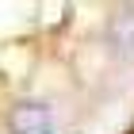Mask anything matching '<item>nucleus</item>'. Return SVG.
Masks as SVG:
<instances>
[{"label":"nucleus","mask_w":134,"mask_h":134,"mask_svg":"<svg viewBox=\"0 0 134 134\" xmlns=\"http://www.w3.org/2000/svg\"><path fill=\"white\" fill-rule=\"evenodd\" d=\"M107 38H111L115 54L123 58V62H134V8H119L107 23Z\"/></svg>","instance_id":"obj_2"},{"label":"nucleus","mask_w":134,"mask_h":134,"mask_svg":"<svg viewBox=\"0 0 134 134\" xmlns=\"http://www.w3.org/2000/svg\"><path fill=\"white\" fill-rule=\"evenodd\" d=\"M8 134H54V115L38 100H15L4 119Z\"/></svg>","instance_id":"obj_1"}]
</instances>
